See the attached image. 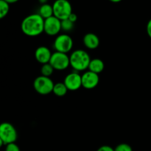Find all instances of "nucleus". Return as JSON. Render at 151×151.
Segmentation results:
<instances>
[{"mask_svg": "<svg viewBox=\"0 0 151 151\" xmlns=\"http://www.w3.org/2000/svg\"><path fill=\"white\" fill-rule=\"evenodd\" d=\"M10 10V4L4 0H0V19L5 17Z\"/></svg>", "mask_w": 151, "mask_h": 151, "instance_id": "f3484780", "label": "nucleus"}, {"mask_svg": "<svg viewBox=\"0 0 151 151\" xmlns=\"http://www.w3.org/2000/svg\"><path fill=\"white\" fill-rule=\"evenodd\" d=\"M21 30L27 36H38L44 32V19L38 13L29 15L22 20Z\"/></svg>", "mask_w": 151, "mask_h": 151, "instance_id": "f257e3e1", "label": "nucleus"}, {"mask_svg": "<svg viewBox=\"0 0 151 151\" xmlns=\"http://www.w3.org/2000/svg\"><path fill=\"white\" fill-rule=\"evenodd\" d=\"M110 1H111V2L113 3H118V2H120L122 0H109Z\"/></svg>", "mask_w": 151, "mask_h": 151, "instance_id": "393cba45", "label": "nucleus"}, {"mask_svg": "<svg viewBox=\"0 0 151 151\" xmlns=\"http://www.w3.org/2000/svg\"><path fill=\"white\" fill-rule=\"evenodd\" d=\"M147 33L149 36V37L151 38V19L147 24Z\"/></svg>", "mask_w": 151, "mask_h": 151, "instance_id": "5701e85b", "label": "nucleus"}, {"mask_svg": "<svg viewBox=\"0 0 151 151\" xmlns=\"http://www.w3.org/2000/svg\"><path fill=\"white\" fill-rule=\"evenodd\" d=\"M84 45L90 50H94L100 45V38L96 34L93 33H88L83 36Z\"/></svg>", "mask_w": 151, "mask_h": 151, "instance_id": "f8f14e48", "label": "nucleus"}, {"mask_svg": "<svg viewBox=\"0 0 151 151\" xmlns=\"http://www.w3.org/2000/svg\"><path fill=\"white\" fill-rule=\"evenodd\" d=\"M18 133L14 126L9 122H3L0 125V146L16 142Z\"/></svg>", "mask_w": 151, "mask_h": 151, "instance_id": "7ed1b4c3", "label": "nucleus"}, {"mask_svg": "<svg viewBox=\"0 0 151 151\" xmlns=\"http://www.w3.org/2000/svg\"><path fill=\"white\" fill-rule=\"evenodd\" d=\"M70 59V66L74 70L81 72L88 69L91 57L86 51L81 49L74 50L69 56Z\"/></svg>", "mask_w": 151, "mask_h": 151, "instance_id": "f03ea898", "label": "nucleus"}, {"mask_svg": "<svg viewBox=\"0 0 151 151\" xmlns=\"http://www.w3.org/2000/svg\"><path fill=\"white\" fill-rule=\"evenodd\" d=\"M73 39L68 34L58 35L53 43V47L55 51L64 53H68L70 52L73 47Z\"/></svg>", "mask_w": 151, "mask_h": 151, "instance_id": "423d86ee", "label": "nucleus"}, {"mask_svg": "<svg viewBox=\"0 0 151 151\" xmlns=\"http://www.w3.org/2000/svg\"><path fill=\"white\" fill-rule=\"evenodd\" d=\"M68 90L75 91L82 87V75L78 71H72L66 76L63 80Z\"/></svg>", "mask_w": 151, "mask_h": 151, "instance_id": "1a4fd4ad", "label": "nucleus"}, {"mask_svg": "<svg viewBox=\"0 0 151 151\" xmlns=\"http://www.w3.org/2000/svg\"><path fill=\"white\" fill-rule=\"evenodd\" d=\"M114 151H133V149L128 144L122 143L118 144L114 148Z\"/></svg>", "mask_w": 151, "mask_h": 151, "instance_id": "6ab92c4d", "label": "nucleus"}, {"mask_svg": "<svg viewBox=\"0 0 151 151\" xmlns=\"http://www.w3.org/2000/svg\"><path fill=\"white\" fill-rule=\"evenodd\" d=\"M54 68L50 65V63L44 64L42 65L41 68V73L42 76H44L47 77H50L54 73Z\"/></svg>", "mask_w": 151, "mask_h": 151, "instance_id": "dca6fc26", "label": "nucleus"}, {"mask_svg": "<svg viewBox=\"0 0 151 151\" xmlns=\"http://www.w3.org/2000/svg\"><path fill=\"white\" fill-rule=\"evenodd\" d=\"M99 81H100L99 74L91 70L86 71L82 75V87L86 90L95 88L98 85Z\"/></svg>", "mask_w": 151, "mask_h": 151, "instance_id": "9d476101", "label": "nucleus"}, {"mask_svg": "<svg viewBox=\"0 0 151 151\" xmlns=\"http://www.w3.org/2000/svg\"><path fill=\"white\" fill-rule=\"evenodd\" d=\"M5 151H21L20 148L16 144V142L5 145Z\"/></svg>", "mask_w": 151, "mask_h": 151, "instance_id": "aec40b11", "label": "nucleus"}, {"mask_svg": "<svg viewBox=\"0 0 151 151\" xmlns=\"http://www.w3.org/2000/svg\"><path fill=\"white\" fill-rule=\"evenodd\" d=\"M50 63L56 70H64L70 65V59L67 53L55 51L52 55Z\"/></svg>", "mask_w": 151, "mask_h": 151, "instance_id": "0eeeda50", "label": "nucleus"}, {"mask_svg": "<svg viewBox=\"0 0 151 151\" xmlns=\"http://www.w3.org/2000/svg\"><path fill=\"white\" fill-rule=\"evenodd\" d=\"M68 19H69L70 21H72V22L75 23V22H77V20H78V16H77L75 13H71L70 16H69V18H68Z\"/></svg>", "mask_w": 151, "mask_h": 151, "instance_id": "4be33fe9", "label": "nucleus"}, {"mask_svg": "<svg viewBox=\"0 0 151 151\" xmlns=\"http://www.w3.org/2000/svg\"><path fill=\"white\" fill-rule=\"evenodd\" d=\"M54 82L50 77L40 76L33 81V87L35 91L41 95H47L52 93L54 87Z\"/></svg>", "mask_w": 151, "mask_h": 151, "instance_id": "39448f33", "label": "nucleus"}, {"mask_svg": "<svg viewBox=\"0 0 151 151\" xmlns=\"http://www.w3.org/2000/svg\"><path fill=\"white\" fill-rule=\"evenodd\" d=\"M74 25H75V23L69 20V19L61 20L62 30L65 31V32H69L72 30L74 28Z\"/></svg>", "mask_w": 151, "mask_h": 151, "instance_id": "a211bd4d", "label": "nucleus"}, {"mask_svg": "<svg viewBox=\"0 0 151 151\" xmlns=\"http://www.w3.org/2000/svg\"><path fill=\"white\" fill-rule=\"evenodd\" d=\"M53 13L60 20L69 18L72 12V7L68 0H55L52 4Z\"/></svg>", "mask_w": 151, "mask_h": 151, "instance_id": "20e7f679", "label": "nucleus"}, {"mask_svg": "<svg viewBox=\"0 0 151 151\" xmlns=\"http://www.w3.org/2000/svg\"><path fill=\"white\" fill-rule=\"evenodd\" d=\"M105 68V64L103 60L98 58L91 59L90 62L89 66H88V70H91L92 72L96 73L99 74L103 71Z\"/></svg>", "mask_w": 151, "mask_h": 151, "instance_id": "ddd939ff", "label": "nucleus"}, {"mask_svg": "<svg viewBox=\"0 0 151 151\" xmlns=\"http://www.w3.org/2000/svg\"><path fill=\"white\" fill-rule=\"evenodd\" d=\"M68 90H69L65 85L64 82H58L55 84L52 93L58 97H62L67 93Z\"/></svg>", "mask_w": 151, "mask_h": 151, "instance_id": "2eb2a0df", "label": "nucleus"}, {"mask_svg": "<svg viewBox=\"0 0 151 151\" xmlns=\"http://www.w3.org/2000/svg\"><path fill=\"white\" fill-rule=\"evenodd\" d=\"M52 55V53H51L50 49L46 46H40L35 51V59L37 62L42 65L50 62Z\"/></svg>", "mask_w": 151, "mask_h": 151, "instance_id": "9b49d317", "label": "nucleus"}, {"mask_svg": "<svg viewBox=\"0 0 151 151\" xmlns=\"http://www.w3.org/2000/svg\"><path fill=\"white\" fill-rule=\"evenodd\" d=\"M38 14L44 19H48V18L54 16L52 5L47 4V3L41 4V7H39V10H38Z\"/></svg>", "mask_w": 151, "mask_h": 151, "instance_id": "4468645a", "label": "nucleus"}, {"mask_svg": "<svg viewBox=\"0 0 151 151\" xmlns=\"http://www.w3.org/2000/svg\"><path fill=\"white\" fill-rule=\"evenodd\" d=\"M4 1H5L6 2H7L8 4H14V3H16L19 0H4Z\"/></svg>", "mask_w": 151, "mask_h": 151, "instance_id": "b1692460", "label": "nucleus"}, {"mask_svg": "<svg viewBox=\"0 0 151 151\" xmlns=\"http://www.w3.org/2000/svg\"><path fill=\"white\" fill-rule=\"evenodd\" d=\"M62 30L61 20L55 16L44 19V33L50 36H58Z\"/></svg>", "mask_w": 151, "mask_h": 151, "instance_id": "6e6552de", "label": "nucleus"}, {"mask_svg": "<svg viewBox=\"0 0 151 151\" xmlns=\"http://www.w3.org/2000/svg\"><path fill=\"white\" fill-rule=\"evenodd\" d=\"M97 151H114V149L109 145H103V146L100 147L97 150Z\"/></svg>", "mask_w": 151, "mask_h": 151, "instance_id": "412c9836", "label": "nucleus"}]
</instances>
